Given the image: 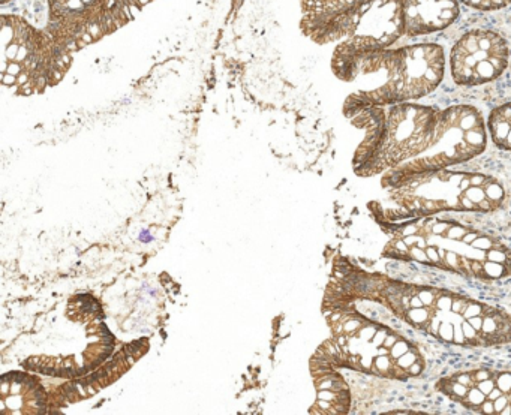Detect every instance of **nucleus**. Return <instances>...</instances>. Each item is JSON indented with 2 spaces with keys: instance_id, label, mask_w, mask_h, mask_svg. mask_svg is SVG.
Here are the masks:
<instances>
[{
  "instance_id": "f257e3e1",
  "label": "nucleus",
  "mask_w": 511,
  "mask_h": 415,
  "mask_svg": "<svg viewBox=\"0 0 511 415\" xmlns=\"http://www.w3.org/2000/svg\"><path fill=\"white\" fill-rule=\"evenodd\" d=\"M444 68V50L436 44L373 50L344 41L336 46L331 59L333 72L344 81H352L360 75H382V83L376 89L354 93L347 99L344 113L351 118L371 107L426 96L441 83Z\"/></svg>"
},
{
  "instance_id": "f03ea898",
  "label": "nucleus",
  "mask_w": 511,
  "mask_h": 415,
  "mask_svg": "<svg viewBox=\"0 0 511 415\" xmlns=\"http://www.w3.org/2000/svg\"><path fill=\"white\" fill-rule=\"evenodd\" d=\"M438 114L429 107L400 104L371 107L352 117V125L366 131L355 152V171L371 176L429 149Z\"/></svg>"
},
{
  "instance_id": "7ed1b4c3",
  "label": "nucleus",
  "mask_w": 511,
  "mask_h": 415,
  "mask_svg": "<svg viewBox=\"0 0 511 415\" xmlns=\"http://www.w3.org/2000/svg\"><path fill=\"white\" fill-rule=\"evenodd\" d=\"M72 63V50L20 15H2V83L30 96L57 84Z\"/></svg>"
},
{
  "instance_id": "20e7f679",
  "label": "nucleus",
  "mask_w": 511,
  "mask_h": 415,
  "mask_svg": "<svg viewBox=\"0 0 511 415\" xmlns=\"http://www.w3.org/2000/svg\"><path fill=\"white\" fill-rule=\"evenodd\" d=\"M110 0H48V32L72 51L116 29Z\"/></svg>"
},
{
  "instance_id": "39448f33",
  "label": "nucleus",
  "mask_w": 511,
  "mask_h": 415,
  "mask_svg": "<svg viewBox=\"0 0 511 415\" xmlns=\"http://www.w3.org/2000/svg\"><path fill=\"white\" fill-rule=\"evenodd\" d=\"M510 60L507 41L492 30H471L453 46L451 74L460 86H480L498 78Z\"/></svg>"
},
{
  "instance_id": "423d86ee",
  "label": "nucleus",
  "mask_w": 511,
  "mask_h": 415,
  "mask_svg": "<svg viewBox=\"0 0 511 415\" xmlns=\"http://www.w3.org/2000/svg\"><path fill=\"white\" fill-rule=\"evenodd\" d=\"M402 35L403 0H366L352 15L347 38L375 50H387Z\"/></svg>"
},
{
  "instance_id": "0eeeda50",
  "label": "nucleus",
  "mask_w": 511,
  "mask_h": 415,
  "mask_svg": "<svg viewBox=\"0 0 511 415\" xmlns=\"http://www.w3.org/2000/svg\"><path fill=\"white\" fill-rule=\"evenodd\" d=\"M366 0H302L300 29L316 44L345 39L355 11Z\"/></svg>"
},
{
  "instance_id": "6e6552de",
  "label": "nucleus",
  "mask_w": 511,
  "mask_h": 415,
  "mask_svg": "<svg viewBox=\"0 0 511 415\" xmlns=\"http://www.w3.org/2000/svg\"><path fill=\"white\" fill-rule=\"evenodd\" d=\"M459 11L457 0H403L405 35L412 38L444 30Z\"/></svg>"
},
{
  "instance_id": "1a4fd4ad",
  "label": "nucleus",
  "mask_w": 511,
  "mask_h": 415,
  "mask_svg": "<svg viewBox=\"0 0 511 415\" xmlns=\"http://www.w3.org/2000/svg\"><path fill=\"white\" fill-rule=\"evenodd\" d=\"M462 3L478 11H495L511 3V0H460Z\"/></svg>"
},
{
  "instance_id": "9d476101",
  "label": "nucleus",
  "mask_w": 511,
  "mask_h": 415,
  "mask_svg": "<svg viewBox=\"0 0 511 415\" xmlns=\"http://www.w3.org/2000/svg\"><path fill=\"white\" fill-rule=\"evenodd\" d=\"M406 318L414 325H421V324L427 325L429 324V312L424 307H418V309L409 307V310L406 312Z\"/></svg>"
},
{
  "instance_id": "9b49d317",
  "label": "nucleus",
  "mask_w": 511,
  "mask_h": 415,
  "mask_svg": "<svg viewBox=\"0 0 511 415\" xmlns=\"http://www.w3.org/2000/svg\"><path fill=\"white\" fill-rule=\"evenodd\" d=\"M484 190H486V197H488L490 201H501L502 197H504V190L502 187L495 183V182H488L484 184Z\"/></svg>"
},
{
  "instance_id": "f8f14e48",
  "label": "nucleus",
  "mask_w": 511,
  "mask_h": 415,
  "mask_svg": "<svg viewBox=\"0 0 511 415\" xmlns=\"http://www.w3.org/2000/svg\"><path fill=\"white\" fill-rule=\"evenodd\" d=\"M465 399L469 402V406H480L486 399H488V396H486L483 392H481V390L475 385V387H471L469 388V392H468V394L465 396Z\"/></svg>"
},
{
  "instance_id": "ddd939ff",
  "label": "nucleus",
  "mask_w": 511,
  "mask_h": 415,
  "mask_svg": "<svg viewBox=\"0 0 511 415\" xmlns=\"http://www.w3.org/2000/svg\"><path fill=\"white\" fill-rule=\"evenodd\" d=\"M393 366V358L392 355H376L375 361H373V368L379 372V373H387L390 372Z\"/></svg>"
},
{
  "instance_id": "4468645a",
  "label": "nucleus",
  "mask_w": 511,
  "mask_h": 415,
  "mask_svg": "<svg viewBox=\"0 0 511 415\" xmlns=\"http://www.w3.org/2000/svg\"><path fill=\"white\" fill-rule=\"evenodd\" d=\"M484 265V273L488 277H501L505 273V268L501 262H493V261H488Z\"/></svg>"
},
{
  "instance_id": "2eb2a0df",
  "label": "nucleus",
  "mask_w": 511,
  "mask_h": 415,
  "mask_svg": "<svg viewBox=\"0 0 511 415\" xmlns=\"http://www.w3.org/2000/svg\"><path fill=\"white\" fill-rule=\"evenodd\" d=\"M465 195L471 200L474 201L475 204H480L483 200H486V190H484V186H469L466 190H465Z\"/></svg>"
},
{
  "instance_id": "dca6fc26",
  "label": "nucleus",
  "mask_w": 511,
  "mask_h": 415,
  "mask_svg": "<svg viewBox=\"0 0 511 415\" xmlns=\"http://www.w3.org/2000/svg\"><path fill=\"white\" fill-rule=\"evenodd\" d=\"M499 330V325L496 323V320L493 318V316L490 315H486L484 316V321H483V333L488 334V336H492V334H496Z\"/></svg>"
},
{
  "instance_id": "f3484780",
  "label": "nucleus",
  "mask_w": 511,
  "mask_h": 415,
  "mask_svg": "<svg viewBox=\"0 0 511 415\" xmlns=\"http://www.w3.org/2000/svg\"><path fill=\"white\" fill-rule=\"evenodd\" d=\"M416 361H417V355H416V352L409 349L406 354H403L402 357H399V358L396 360V364L399 366L400 369L406 370V369H409L411 366H412L414 363H416Z\"/></svg>"
},
{
  "instance_id": "a211bd4d",
  "label": "nucleus",
  "mask_w": 511,
  "mask_h": 415,
  "mask_svg": "<svg viewBox=\"0 0 511 415\" xmlns=\"http://www.w3.org/2000/svg\"><path fill=\"white\" fill-rule=\"evenodd\" d=\"M409 349H411V348H409V345H408V342L399 339V340L396 342V344L390 348V355H392L393 360H397L399 357H402L403 354H406Z\"/></svg>"
},
{
  "instance_id": "6ab92c4d",
  "label": "nucleus",
  "mask_w": 511,
  "mask_h": 415,
  "mask_svg": "<svg viewBox=\"0 0 511 415\" xmlns=\"http://www.w3.org/2000/svg\"><path fill=\"white\" fill-rule=\"evenodd\" d=\"M418 296L420 299L423 300L424 306H432L436 303L438 300V291L436 289H423V291H418Z\"/></svg>"
},
{
  "instance_id": "aec40b11",
  "label": "nucleus",
  "mask_w": 511,
  "mask_h": 415,
  "mask_svg": "<svg viewBox=\"0 0 511 415\" xmlns=\"http://www.w3.org/2000/svg\"><path fill=\"white\" fill-rule=\"evenodd\" d=\"M438 336L441 339L447 340V342H453L454 337V325L451 323H441L440 325V331H438Z\"/></svg>"
},
{
  "instance_id": "412c9836",
  "label": "nucleus",
  "mask_w": 511,
  "mask_h": 415,
  "mask_svg": "<svg viewBox=\"0 0 511 415\" xmlns=\"http://www.w3.org/2000/svg\"><path fill=\"white\" fill-rule=\"evenodd\" d=\"M468 392H469V387H466L464 384H460L459 381H456V382H453L450 385V390L447 393L451 394V396H456V397H465L468 394Z\"/></svg>"
},
{
  "instance_id": "4be33fe9",
  "label": "nucleus",
  "mask_w": 511,
  "mask_h": 415,
  "mask_svg": "<svg viewBox=\"0 0 511 415\" xmlns=\"http://www.w3.org/2000/svg\"><path fill=\"white\" fill-rule=\"evenodd\" d=\"M483 309H484V306L480 304V303H468L465 312L462 313V315H464L465 320H469V318H472V316L481 315V313H483Z\"/></svg>"
},
{
  "instance_id": "5701e85b",
  "label": "nucleus",
  "mask_w": 511,
  "mask_h": 415,
  "mask_svg": "<svg viewBox=\"0 0 511 415\" xmlns=\"http://www.w3.org/2000/svg\"><path fill=\"white\" fill-rule=\"evenodd\" d=\"M408 254L411 255L412 259H416L418 262H430V259H429V256L426 254V249H421L418 246H412Z\"/></svg>"
},
{
  "instance_id": "b1692460",
  "label": "nucleus",
  "mask_w": 511,
  "mask_h": 415,
  "mask_svg": "<svg viewBox=\"0 0 511 415\" xmlns=\"http://www.w3.org/2000/svg\"><path fill=\"white\" fill-rule=\"evenodd\" d=\"M495 381H496V385L504 393L511 392V373H501Z\"/></svg>"
},
{
  "instance_id": "393cba45",
  "label": "nucleus",
  "mask_w": 511,
  "mask_h": 415,
  "mask_svg": "<svg viewBox=\"0 0 511 415\" xmlns=\"http://www.w3.org/2000/svg\"><path fill=\"white\" fill-rule=\"evenodd\" d=\"M468 232V230L466 228H464V227H450L448 228V231L445 232V235L448 237V238H451V240H462V238H464V235Z\"/></svg>"
},
{
  "instance_id": "a878e982",
  "label": "nucleus",
  "mask_w": 511,
  "mask_h": 415,
  "mask_svg": "<svg viewBox=\"0 0 511 415\" xmlns=\"http://www.w3.org/2000/svg\"><path fill=\"white\" fill-rule=\"evenodd\" d=\"M486 258H488V261H493V262H501L504 264L507 261V254L498 251V249H489L488 251V255H486Z\"/></svg>"
},
{
  "instance_id": "bb28decb",
  "label": "nucleus",
  "mask_w": 511,
  "mask_h": 415,
  "mask_svg": "<svg viewBox=\"0 0 511 415\" xmlns=\"http://www.w3.org/2000/svg\"><path fill=\"white\" fill-rule=\"evenodd\" d=\"M472 248L481 249V251H489L493 248V241H490V238H486V237H478L477 240L472 241Z\"/></svg>"
},
{
  "instance_id": "cd10ccee",
  "label": "nucleus",
  "mask_w": 511,
  "mask_h": 415,
  "mask_svg": "<svg viewBox=\"0 0 511 415\" xmlns=\"http://www.w3.org/2000/svg\"><path fill=\"white\" fill-rule=\"evenodd\" d=\"M435 304H436L438 309L442 310V312H450V310H451L453 300H451L450 296H441V297H438V300H436Z\"/></svg>"
},
{
  "instance_id": "c85d7f7f",
  "label": "nucleus",
  "mask_w": 511,
  "mask_h": 415,
  "mask_svg": "<svg viewBox=\"0 0 511 415\" xmlns=\"http://www.w3.org/2000/svg\"><path fill=\"white\" fill-rule=\"evenodd\" d=\"M477 387L481 390V392H483L486 396H488V394L492 392V390L496 387V381H495V379H492V378H489V379H484V381L477 382Z\"/></svg>"
},
{
  "instance_id": "c756f323",
  "label": "nucleus",
  "mask_w": 511,
  "mask_h": 415,
  "mask_svg": "<svg viewBox=\"0 0 511 415\" xmlns=\"http://www.w3.org/2000/svg\"><path fill=\"white\" fill-rule=\"evenodd\" d=\"M462 330H464V333H465L466 340H475V339H477V333H478V331L469 324L468 320H465L464 323H462Z\"/></svg>"
},
{
  "instance_id": "7c9ffc66",
  "label": "nucleus",
  "mask_w": 511,
  "mask_h": 415,
  "mask_svg": "<svg viewBox=\"0 0 511 415\" xmlns=\"http://www.w3.org/2000/svg\"><path fill=\"white\" fill-rule=\"evenodd\" d=\"M465 340H466V337H465L464 330H462V324H456V325H454V337H453V342H454L456 345H462V344H465Z\"/></svg>"
},
{
  "instance_id": "2f4dec72",
  "label": "nucleus",
  "mask_w": 511,
  "mask_h": 415,
  "mask_svg": "<svg viewBox=\"0 0 511 415\" xmlns=\"http://www.w3.org/2000/svg\"><path fill=\"white\" fill-rule=\"evenodd\" d=\"M376 327H373V325H366V327H361L360 328V337L361 339H366V340H372L373 339V336H375V333H376Z\"/></svg>"
},
{
  "instance_id": "473e14b6",
  "label": "nucleus",
  "mask_w": 511,
  "mask_h": 415,
  "mask_svg": "<svg viewBox=\"0 0 511 415\" xmlns=\"http://www.w3.org/2000/svg\"><path fill=\"white\" fill-rule=\"evenodd\" d=\"M344 331L345 333H355L357 330L361 328V321L360 320H349L344 324Z\"/></svg>"
},
{
  "instance_id": "72a5a7b5",
  "label": "nucleus",
  "mask_w": 511,
  "mask_h": 415,
  "mask_svg": "<svg viewBox=\"0 0 511 415\" xmlns=\"http://www.w3.org/2000/svg\"><path fill=\"white\" fill-rule=\"evenodd\" d=\"M456 381H459L460 384H464V385H466V387H469V388L477 385V382L474 381V378H472L471 373H462V375H459V376L456 378Z\"/></svg>"
},
{
  "instance_id": "f704fd0d",
  "label": "nucleus",
  "mask_w": 511,
  "mask_h": 415,
  "mask_svg": "<svg viewBox=\"0 0 511 415\" xmlns=\"http://www.w3.org/2000/svg\"><path fill=\"white\" fill-rule=\"evenodd\" d=\"M426 254L430 259V262H440L441 261V256H440V249L435 248V246H427L426 248Z\"/></svg>"
},
{
  "instance_id": "c9c22d12",
  "label": "nucleus",
  "mask_w": 511,
  "mask_h": 415,
  "mask_svg": "<svg viewBox=\"0 0 511 415\" xmlns=\"http://www.w3.org/2000/svg\"><path fill=\"white\" fill-rule=\"evenodd\" d=\"M125 352H129L132 355H138L142 352V344L141 342H132V344L125 346Z\"/></svg>"
},
{
  "instance_id": "e433bc0d",
  "label": "nucleus",
  "mask_w": 511,
  "mask_h": 415,
  "mask_svg": "<svg viewBox=\"0 0 511 415\" xmlns=\"http://www.w3.org/2000/svg\"><path fill=\"white\" fill-rule=\"evenodd\" d=\"M387 334H388V333H387L385 330H376V333H375V336H373V339H372V344H373L376 348L382 346V344H384V340H385Z\"/></svg>"
},
{
  "instance_id": "4c0bfd02",
  "label": "nucleus",
  "mask_w": 511,
  "mask_h": 415,
  "mask_svg": "<svg viewBox=\"0 0 511 415\" xmlns=\"http://www.w3.org/2000/svg\"><path fill=\"white\" fill-rule=\"evenodd\" d=\"M466 306H468V301H464V300H460V299L453 300L451 312H454V313H464L465 309H466Z\"/></svg>"
},
{
  "instance_id": "58836bf2",
  "label": "nucleus",
  "mask_w": 511,
  "mask_h": 415,
  "mask_svg": "<svg viewBox=\"0 0 511 415\" xmlns=\"http://www.w3.org/2000/svg\"><path fill=\"white\" fill-rule=\"evenodd\" d=\"M480 408H481V412H483V414H496V412H495V402L490 400V399H486V400L480 405Z\"/></svg>"
},
{
  "instance_id": "ea45409f",
  "label": "nucleus",
  "mask_w": 511,
  "mask_h": 415,
  "mask_svg": "<svg viewBox=\"0 0 511 415\" xmlns=\"http://www.w3.org/2000/svg\"><path fill=\"white\" fill-rule=\"evenodd\" d=\"M448 228H450V224H448V222H438V224L433 225L432 231H433V234L441 235V234H445V232L448 231Z\"/></svg>"
},
{
  "instance_id": "a19ab883",
  "label": "nucleus",
  "mask_w": 511,
  "mask_h": 415,
  "mask_svg": "<svg viewBox=\"0 0 511 415\" xmlns=\"http://www.w3.org/2000/svg\"><path fill=\"white\" fill-rule=\"evenodd\" d=\"M508 403H510L508 397H507L505 394H502L501 397H498V399L495 400V412H496V414H501V411H502Z\"/></svg>"
},
{
  "instance_id": "79ce46f5",
  "label": "nucleus",
  "mask_w": 511,
  "mask_h": 415,
  "mask_svg": "<svg viewBox=\"0 0 511 415\" xmlns=\"http://www.w3.org/2000/svg\"><path fill=\"white\" fill-rule=\"evenodd\" d=\"M469 321V324L477 330V331H481L483 330V321H484V316H481V315H477V316H472V318H469L468 320Z\"/></svg>"
},
{
  "instance_id": "37998d69",
  "label": "nucleus",
  "mask_w": 511,
  "mask_h": 415,
  "mask_svg": "<svg viewBox=\"0 0 511 415\" xmlns=\"http://www.w3.org/2000/svg\"><path fill=\"white\" fill-rule=\"evenodd\" d=\"M471 179V186H484L486 183H488V179H486L483 174H472L469 176Z\"/></svg>"
},
{
  "instance_id": "c03bdc74",
  "label": "nucleus",
  "mask_w": 511,
  "mask_h": 415,
  "mask_svg": "<svg viewBox=\"0 0 511 415\" xmlns=\"http://www.w3.org/2000/svg\"><path fill=\"white\" fill-rule=\"evenodd\" d=\"M409 307H412V309L424 307V303H423V300L420 299L418 294H414V296L411 297V300H409Z\"/></svg>"
},
{
  "instance_id": "a18cd8bd",
  "label": "nucleus",
  "mask_w": 511,
  "mask_h": 415,
  "mask_svg": "<svg viewBox=\"0 0 511 415\" xmlns=\"http://www.w3.org/2000/svg\"><path fill=\"white\" fill-rule=\"evenodd\" d=\"M418 240H420V235H418V234H414V235H406V237H403L405 245H406L409 249H411L412 246H416Z\"/></svg>"
},
{
  "instance_id": "49530a36",
  "label": "nucleus",
  "mask_w": 511,
  "mask_h": 415,
  "mask_svg": "<svg viewBox=\"0 0 511 415\" xmlns=\"http://www.w3.org/2000/svg\"><path fill=\"white\" fill-rule=\"evenodd\" d=\"M399 340V337L397 336H395V334H387V337H385V340H384V346L385 348H388V349H390L395 344H396V342Z\"/></svg>"
},
{
  "instance_id": "de8ad7c7",
  "label": "nucleus",
  "mask_w": 511,
  "mask_h": 415,
  "mask_svg": "<svg viewBox=\"0 0 511 415\" xmlns=\"http://www.w3.org/2000/svg\"><path fill=\"white\" fill-rule=\"evenodd\" d=\"M472 378H474L475 382H480V381H484V379L492 378V375H490L488 370H480V372H477L475 375H472Z\"/></svg>"
},
{
  "instance_id": "09e8293b",
  "label": "nucleus",
  "mask_w": 511,
  "mask_h": 415,
  "mask_svg": "<svg viewBox=\"0 0 511 415\" xmlns=\"http://www.w3.org/2000/svg\"><path fill=\"white\" fill-rule=\"evenodd\" d=\"M418 232H420V230H418L416 225H408V227H405V228L402 230L403 237H406V235H414V234H418Z\"/></svg>"
},
{
  "instance_id": "8fccbe9b",
  "label": "nucleus",
  "mask_w": 511,
  "mask_h": 415,
  "mask_svg": "<svg viewBox=\"0 0 511 415\" xmlns=\"http://www.w3.org/2000/svg\"><path fill=\"white\" fill-rule=\"evenodd\" d=\"M478 238V234L477 232H466L465 235H464V238H462V241H464L465 243V245H472V241L474 240H477Z\"/></svg>"
},
{
  "instance_id": "3c124183",
  "label": "nucleus",
  "mask_w": 511,
  "mask_h": 415,
  "mask_svg": "<svg viewBox=\"0 0 511 415\" xmlns=\"http://www.w3.org/2000/svg\"><path fill=\"white\" fill-rule=\"evenodd\" d=\"M502 394H504L502 390H501L499 387H495V388L492 390V392L488 394V399H490V400H493V402H495V400H496L498 397H501Z\"/></svg>"
},
{
  "instance_id": "603ef678",
  "label": "nucleus",
  "mask_w": 511,
  "mask_h": 415,
  "mask_svg": "<svg viewBox=\"0 0 511 415\" xmlns=\"http://www.w3.org/2000/svg\"><path fill=\"white\" fill-rule=\"evenodd\" d=\"M408 370H409V373H411V375H418V373H421V370H423V366H421V363L416 361V363H414V364L411 366V368H409Z\"/></svg>"
},
{
  "instance_id": "864d4df0",
  "label": "nucleus",
  "mask_w": 511,
  "mask_h": 415,
  "mask_svg": "<svg viewBox=\"0 0 511 415\" xmlns=\"http://www.w3.org/2000/svg\"><path fill=\"white\" fill-rule=\"evenodd\" d=\"M445 258H447V262L450 264V265H457V262L460 261V258L454 254V252H447V255H445Z\"/></svg>"
},
{
  "instance_id": "5fc2aeb1",
  "label": "nucleus",
  "mask_w": 511,
  "mask_h": 415,
  "mask_svg": "<svg viewBox=\"0 0 511 415\" xmlns=\"http://www.w3.org/2000/svg\"><path fill=\"white\" fill-rule=\"evenodd\" d=\"M469 186H471V179L469 177H464L460 180V183H459V187H460L462 192H465Z\"/></svg>"
},
{
  "instance_id": "6e6d98bb",
  "label": "nucleus",
  "mask_w": 511,
  "mask_h": 415,
  "mask_svg": "<svg viewBox=\"0 0 511 415\" xmlns=\"http://www.w3.org/2000/svg\"><path fill=\"white\" fill-rule=\"evenodd\" d=\"M462 206H464L465 208H468V210H471V208H477V207H475V203H474V201H471V200L466 197V195H465L464 198H462Z\"/></svg>"
},
{
  "instance_id": "4d7b16f0",
  "label": "nucleus",
  "mask_w": 511,
  "mask_h": 415,
  "mask_svg": "<svg viewBox=\"0 0 511 415\" xmlns=\"http://www.w3.org/2000/svg\"><path fill=\"white\" fill-rule=\"evenodd\" d=\"M396 249H397L399 252H409V248L405 245V241H403V240L396 241Z\"/></svg>"
},
{
  "instance_id": "13d9d810",
  "label": "nucleus",
  "mask_w": 511,
  "mask_h": 415,
  "mask_svg": "<svg viewBox=\"0 0 511 415\" xmlns=\"http://www.w3.org/2000/svg\"><path fill=\"white\" fill-rule=\"evenodd\" d=\"M376 355H390V349L385 348V346L382 345V346H379V349H378Z\"/></svg>"
},
{
  "instance_id": "bf43d9fd",
  "label": "nucleus",
  "mask_w": 511,
  "mask_h": 415,
  "mask_svg": "<svg viewBox=\"0 0 511 415\" xmlns=\"http://www.w3.org/2000/svg\"><path fill=\"white\" fill-rule=\"evenodd\" d=\"M501 415H511V405H510V403L501 411Z\"/></svg>"
},
{
  "instance_id": "052dcab7",
  "label": "nucleus",
  "mask_w": 511,
  "mask_h": 415,
  "mask_svg": "<svg viewBox=\"0 0 511 415\" xmlns=\"http://www.w3.org/2000/svg\"><path fill=\"white\" fill-rule=\"evenodd\" d=\"M478 206H480V208H486V210L490 208V203H489V201H484V200H483Z\"/></svg>"
},
{
  "instance_id": "680f3d73",
  "label": "nucleus",
  "mask_w": 511,
  "mask_h": 415,
  "mask_svg": "<svg viewBox=\"0 0 511 415\" xmlns=\"http://www.w3.org/2000/svg\"><path fill=\"white\" fill-rule=\"evenodd\" d=\"M416 246H418V248H421V249H426L427 246H426V241H424V238H421L420 237V240L417 241V245Z\"/></svg>"
},
{
  "instance_id": "e2e57ef3",
  "label": "nucleus",
  "mask_w": 511,
  "mask_h": 415,
  "mask_svg": "<svg viewBox=\"0 0 511 415\" xmlns=\"http://www.w3.org/2000/svg\"><path fill=\"white\" fill-rule=\"evenodd\" d=\"M141 240H145V241H149V240H152V237H150V234L147 232V231H144L142 234H141V237H139Z\"/></svg>"
},
{
  "instance_id": "0e129e2a",
  "label": "nucleus",
  "mask_w": 511,
  "mask_h": 415,
  "mask_svg": "<svg viewBox=\"0 0 511 415\" xmlns=\"http://www.w3.org/2000/svg\"><path fill=\"white\" fill-rule=\"evenodd\" d=\"M337 342H339V345H347L348 340H347L345 336H339V337H337Z\"/></svg>"
},
{
  "instance_id": "69168bd1",
  "label": "nucleus",
  "mask_w": 511,
  "mask_h": 415,
  "mask_svg": "<svg viewBox=\"0 0 511 415\" xmlns=\"http://www.w3.org/2000/svg\"><path fill=\"white\" fill-rule=\"evenodd\" d=\"M9 2V0H2V3H8Z\"/></svg>"
}]
</instances>
